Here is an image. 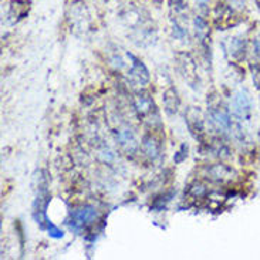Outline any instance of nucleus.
I'll return each mask as SVG.
<instances>
[{
  "label": "nucleus",
  "instance_id": "a211bd4d",
  "mask_svg": "<svg viewBox=\"0 0 260 260\" xmlns=\"http://www.w3.org/2000/svg\"><path fill=\"white\" fill-rule=\"evenodd\" d=\"M256 2H257V5H259V6H260V0H256Z\"/></svg>",
  "mask_w": 260,
  "mask_h": 260
},
{
  "label": "nucleus",
  "instance_id": "39448f33",
  "mask_svg": "<svg viewBox=\"0 0 260 260\" xmlns=\"http://www.w3.org/2000/svg\"><path fill=\"white\" fill-rule=\"evenodd\" d=\"M134 107H135V111L138 114V117H141V118L151 117L152 114L156 113L154 99L147 91H138L134 95Z\"/></svg>",
  "mask_w": 260,
  "mask_h": 260
},
{
  "label": "nucleus",
  "instance_id": "7ed1b4c3",
  "mask_svg": "<svg viewBox=\"0 0 260 260\" xmlns=\"http://www.w3.org/2000/svg\"><path fill=\"white\" fill-rule=\"evenodd\" d=\"M114 137H115V141L117 144L120 145V148L128 155H134L137 151H138V141H137V137L135 134L133 133L131 128L127 127H121L118 128L115 133H114Z\"/></svg>",
  "mask_w": 260,
  "mask_h": 260
},
{
  "label": "nucleus",
  "instance_id": "1a4fd4ad",
  "mask_svg": "<svg viewBox=\"0 0 260 260\" xmlns=\"http://www.w3.org/2000/svg\"><path fill=\"white\" fill-rule=\"evenodd\" d=\"M228 51L231 53L233 58H240L246 53V43L240 37H233L228 43Z\"/></svg>",
  "mask_w": 260,
  "mask_h": 260
},
{
  "label": "nucleus",
  "instance_id": "6e6552de",
  "mask_svg": "<svg viewBox=\"0 0 260 260\" xmlns=\"http://www.w3.org/2000/svg\"><path fill=\"white\" fill-rule=\"evenodd\" d=\"M179 97L174 88H169L167 91L164 92V106L168 114H175L178 113V108H179Z\"/></svg>",
  "mask_w": 260,
  "mask_h": 260
},
{
  "label": "nucleus",
  "instance_id": "2eb2a0df",
  "mask_svg": "<svg viewBox=\"0 0 260 260\" xmlns=\"http://www.w3.org/2000/svg\"><path fill=\"white\" fill-rule=\"evenodd\" d=\"M253 51H254V54L257 57H260V33L259 36L254 39V43H253Z\"/></svg>",
  "mask_w": 260,
  "mask_h": 260
},
{
  "label": "nucleus",
  "instance_id": "9d476101",
  "mask_svg": "<svg viewBox=\"0 0 260 260\" xmlns=\"http://www.w3.org/2000/svg\"><path fill=\"white\" fill-rule=\"evenodd\" d=\"M208 174L211 175V179L216 181V182H222L225 179H229L232 175V169L228 168L226 165L218 164V165H213L211 168L208 169Z\"/></svg>",
  "mask_w": 260,
  "mask_h": 260
},
{
  "label": "nucleus",
  "instance_id": "0eeeda50",
  "mask_svg": "<svg viewBox=\"0 0 260 260\" xmlns=\"http://www.w3.org/2000/svg\"><path fill=\"white\" fill-rule=\"evenodd\" d=\"M129 58L133 60L131 69H129V78L135 85H145L149 81V71L145 67V64L141 61L140 58L129 54Z\"/></svg>",
  "mask_w": 260,
  "mask_h": 260
},
{
  "label": "nucleus",
  "instance_id": "f257e3e1",
  "mask_svg": "<svg viewBox=\"0 0 260 260\" xmlns=\"http://www.w3.org/2000/svg\"><path fill=\"white\" fill-rule=\"evenodd\" d=\"M99 218V211H97L92 205H84V206L78 208V209H76V211L71 213V229H74L76 232L85 231V229L90 228L92 223H95Z\"/></svg>",
  "mask_w": 260,
  "mask_h": 260
},
{
  "label": "nucleus",
  "instance_id": "dca6fc26",
  "mask_svg": "<svg viewBox=\"0 0 260 260\" xmlns=\"http://www.w3.org/2000/svg\"><path fill=\"white\" fill-rule=\"evenodd\" d=\"M208 3H209V0H198V5L201 9H205V7L208 6Z\"/></svg>",
  "mask_w": 260,
  "mask_h": 260
},
{
  "label": "nucleus",
  "instance_id": "20e7f679",
  "mask_svg": "<svg viewBox=\"0 0 260 260\" xmlns=\"http://www.w3.org/2000/svg\"><path fill=\"white\" fill-rule=\"evenodd\" d=\"M209 122L216 131L222 134L229 133L232 129V118L229 113L222 107H215L209 111Z\"/></svg>",
  "mask_w": 260,
  "mask_h": 260
},
{
  "label": "nucleus",
  "instance_id": "423d86ee",
  "mask_svg": "<svg viewBox=\"0 0 260 260\" xmlns=\"http://www.w3.org/2000/svg\"><path fill=\"white\" fill-rule=\"evenodd\" d=\"M141 151L151 161H158L162 156V144L154 134H147L141 141Z\"/></svg>",
  "mask_w": 260,
  "mask_h": 260
},
{
  "label": "nucleus",
  "instance_id": "9b49d317",
  "mask_svg": "<svg viewBox=\"0 0 260 260\" xmlns=\"http://www.w3.org/2000/svg\"><path fill=\"white\" fill-rule=\"evenodd\" d=\"M188 127H189L190 133L193 134L195 137H201L202 134H204V124H202V120L199 118V115H198L193 110L192 111H189V114H188Z\"/></svg>",
  "mask_w": 260,
  "mask_h": 260
},
{
  "label": "nucleus",
  "instance_id": "f3484780",
  "mask_svg": "<svg viewBox=\"0 0 260 260\" xmlns=\"http://www.w3.org/2000/svg\"><path fill=\"white\" fill-rule=\"evenodd\" d=\"M155 2H156V3H162L164 0H155Z\"/></svg>",
  "mask_w": 260,
  "mask_h": 260
},
{
  "label": "nucleus",
  "instance_id": "f8f14e48",
  "mask_svg": "<svg viewBox=\"0 0 260 260\" xmlns=\"http://www.w3.org/2000/svg\"><path fill=\"white\" fill-rule=\"evenodd\" d=\"M195 30H197L198 39H201V42H204L205 39L208 37V33H209L206 20H204L202 17H197L195 19Z\"/></svg>",
  "mask_w": 260,
  "mask_h": 260
},
{
  "label": "nucleus",
  "instance_id": "4468645a",
  "mask_svg": "<svg viewBox=\"0 0 260 260\" xmlns=\"http://www.w3.org/2000/svg\"><path fill=\"white\" fill-rule=\"evenodd\" d=\"M171 6L175 7L176 12H181L186 9V0H171Z\"/></svg>",
  "mask_w": 260,
  "mask_h": 260
},
{
  "label": "nucleus",
  "instance_id": "ddd939ff",
  "mask_svg": "<svg viewBox=\"0 0 260 260\" xmlns=\"http://www.w3.org/2000/svg\"><path fill=\"white\" fill-rule=\"evenodd\" d=\"M189 195L193 199H202V198L206 197V186L202 183L195 182L189 186Z\"/></svg>",
  "mask_w": 260,
  "mask_h": 260
},
{
  "label": "nucleus",
  "instance_id": "f03ea898",
  "mask_svg": "<svg viewBox=\"0 0 260 260\" xmlns=\"http://www.w3.org/2000/svg\"><path fill=\"white\" fill-rule=\"evenodd\" d=\"M233 115L239 121H245L250 118L253 111V100L246 90H239L233 95L232 100Z\"/></svg>",
  "mask_w": 260,
  "mask_h": 260
}]
</instances>
